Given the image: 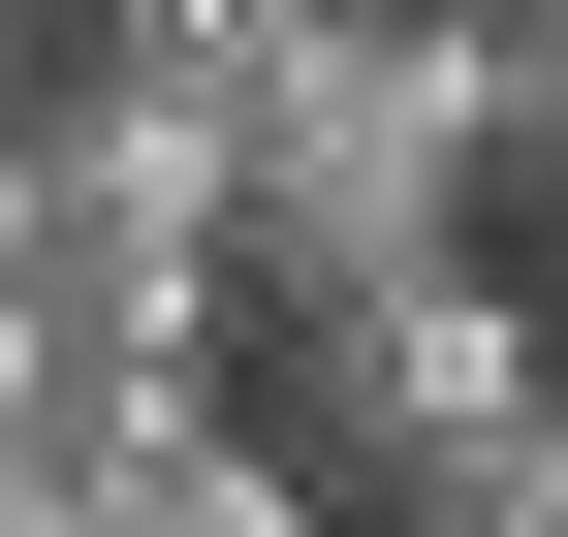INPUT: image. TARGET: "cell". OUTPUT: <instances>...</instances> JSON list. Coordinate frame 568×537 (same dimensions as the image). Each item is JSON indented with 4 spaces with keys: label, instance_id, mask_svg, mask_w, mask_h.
Returning a JSON list of instances; mask_svg holds the SVG:
<instances>
[{
    "label": "cell",
    "instance_id": "obj_1",
    "mask_svg": "<svg viewBox=\"0 0 568 537\" xmlns=\"http://www.w3.org/2000/svg\"><path fill=\"white\" fill-rule=\"evenodd\" d=\"M474 190H506V32H474V0H316V32L253 63V316L443 285Z\"/></svg>",
    "mask_w": 568,
    "mask_h": 537
},
{
    "label": "cell",
    "instance_id": "obj_2",
    "mask_svg": "<svg viewBox=\"0 0 568 537\" xmlns=\"http://www.w3.org/2000/svg\"><path fill=\"white\" fill-rule=\"evenodd\" d=\"M253 412L316 443L347 506H379V475H474V443H537V412H568V316L506 285V253H443V285H347V316H253Z\"/></svg>",
    "mask_w": 568,
    "mask_h": 537
},
{
    "label": "cell",
    "instance_id": "obj_3",
    "mask_svg": "<svg viewBox=\"0 0 568 537\" xmlns=\"http://www.w3.org/2000/svg\"><path fill=\"white\" fill-rule=\"evenodd\" d=\"M284 32H316V0H63V63H95V95H253Z\"/></svg>",
    "mask_w": 568,
    "mask_h": 537
},
{
    "label": "cell",
    "instance_id": "obj_4",
    "mask_svg": "<svg viewBox=\"0 0 568 537\" xmlns=\"http://www.w3.org/2000/svg\"><path fill=\"white\" fill-rule=\"evenodd\" d=\"M0 316H63V126L0 95Z\"/></svg>",
    "mask_w": 568,
    "mask_h": 537
},
{
    "label": "cell",
    "instance_id": "obj_5",
    "mask_svg": "<svg viewBox=\"0 0 568 537\" xmlns=\"http://www.w3.org/2000/svg\"><path fill=\"white\" fill-rule=\"evenodd\" d=\"M506 32V190H568V0H474Z\"/></svg>",
    "mask_w": 568,
    "mask_h": 537
},
{
    "label": "cell",
    "instance_id": "obj_6",
    "mask_svg": "<svg viewBox=\"0 0 568 537\" xmlns=\"http://www.w3.org/2000/svg\"><path fill=\"white\" fill-rule=\"evenodd\" d=\"M126 475H95V443H63V412H0V537H95Z\"/></svg>",
    "mask_w": 568,
    "mask_h": 537
},
{
    "label": "cell",
    "instance_id": "obj_7",
    "mask_svg": "<svg viewBox=\"0 0 568 537\" xmlns=\"http://www.w3.org/2000/svg\"><path fill=\"white\" fill-rule=\"evenodd\" d=\"M0 95H63V0H0Z\"/></svg>",
    "mask_w": 568,
    "mask_h": 537
}]
</instances>
